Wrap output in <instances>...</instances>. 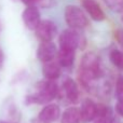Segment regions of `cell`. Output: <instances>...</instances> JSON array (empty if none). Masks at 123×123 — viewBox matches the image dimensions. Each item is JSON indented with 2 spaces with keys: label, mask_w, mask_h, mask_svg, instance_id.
Segmentation results:
<instances>
[{
  "label": "cell",
  "mask_w": 123,
  "mask_h": 123,
  "mask_svg": "<svg viewBox=\"0 0 123 123\" xmlns=\"http://www.w3.org/2000/svg\"><path fill=\"white\" fill-rule=\"evenodd\" d=\"M103 76V70L100 67L99 57L93 52H87L81 60L80 70H79V80L84 87L93 85L94 81Z\"/></svg>",
  "instance_id": "1"
},
{
  "label": "cell",
  "mask_w": 123,
  "mask_h": 123,
  "mask_svg": "<svg viewBox=\"0 0 123 123\" xmlns=\"http://www.w3.org/2000/svg\"><path fill=\"white\" fill-rule=\"evenodd\" d=\"M38 92L32 95H28L25 98V104H48L57 97L60 90L55 80H43L37 84Z\"/></svg>",
  "instance_id": "2"
},
{
  "label": "cell",
  "mask_w": 123,
  "mask_h": 123,
  "mask_svg": "<svg viewBox=\"0 0 123 123\" xmlns=\"http://www.w3.org/2000/svg\"><path fill=\"white\" fill-rule=\"evenodd\" d=\"M65 21L70 28L82 29L89 24L85 13L76 6H67L65 9Z\"/></svg>",
  "instance_id": "3"
},
{
  "label": "cell",
  "mask_w": 123,
  "mask_h": 123,
  "mask_svg": "<svg viewBox=\"0 0 123 123\" xmlns=\"http://www.w3.org/2000/svg\"><path fill=\"white\" fill-rule=\"evenodd\" d=\"M82 38L77 31V29L70 28V29L64 30L60 36V47L63 49H69L76 51L77 48L80 47Z\"/></svg>",
  "instance_id": "4"
},
{
  "label": "cell",
  "mask_w": 123,
  "mask_h": 123,
  "mask_svg": "<svg viewBox=\"0 0 123 123\" xmlns=\"http://www.w3.org/2000/svg\"><path fill=\"white\" fill-rule=\"evenodd\" d=\"M57 34V27L54 22L50 19H44L39 23L36 28V35L42 42L44 41H52Z\"/></svg>",
  "instance_id": "5"
},
{
  "label": "cell",
  "mask_w": 123,
  "mask_h": 123,
  "mask_svg": "<svg viewBox=\"0 0 123 123\" xmlns=\"http://www.w3.org/2000/svg\"><path fill=\"white\" fill-rule=\"evenodd\" d=\"M56 54H57V50L52 41H44V42L40 43L38 50H37V57L42 63L53 61Z\"/></svg>",
  "instance_id": "6"
},
{
  "label": "cell",
  "mask_w": 123,
  "mask_h": 123,
  "mask_svg": "<svg viewBox=\"0 0 123 123\" xmlns=\"http://www.w3.org/2000/svg\"><path fill=\"white\" fill-rule=\"evenodd\" d=\"M81 112V123H90L93 122L97 117V104L93 102L92 99L83 100L80 108Z\"/></svg>",
  "instance_id": "7"
},
{
  "label": "cell",
  "mask_w": 123,
  "mask_h": 123,
  "mask_svg": "<svg viewBox=\"0 0 123 123\" xmlns=\"http://www.w3.org/2000/svg\"><path fill=\"white\" fill-rule=\"evenodd\" d=\"M23 22L25 26L30 30H36L40 23V13L35 6H28L23 12Z\"/></svg>",
  "instance_id": "8"
},
{
  "label": "cell",
  "mask_w": 123,
  "mask_h": 123,
  "mask_svg": "<svg viewBox=\"0 0 123 123\" xmlns=\"http://www.w3.org/2000/svg\"><path fill=\"white\" fill-rule=\"evenodd\" d=\"M61 108L56 104H48L42 110L39 112V120L43 123L54 122L60 118Z\"/></svg>",
  "instance_id": "9"
},
{
  "label": "cell",
  "mask_w": 123,
  "mask_h": 123,
  "mask_svg": "<svg viewBox=\"0 0 123 123\" xmlns=\"http://www.w3.org/2000/svg\"><path fill=\"white\" fill-rule=\"evenodd\" d=\"M63 91L70 103L74 104L79 99V90L76 81L71 78H65L63 81Z\"/></svg>",
  "instance_id": "10"
},
{
  "label": "cell",
  "mask_w": 123,
  "mask_h": 123,
  "mask_svg": "<svg viewBox=\"0 0 123 123\" xmlns=\"http://www.w3.org/2000/svg\"><path fill=\"white\" fill-rule=\"evenodd\" d=\"M83 8L89 15L96 22H102L105 19V13L95 0H82Z\"/></svg>",
  "instance_id": "11"
},
{
  "label": "cell",
  "mask_w": 123,
  "mask_h": 123,
  "mask_svg": "<svg viewBox=\"0 0 123 123\" xmlns=\"http://www.w3.org/2000/svg\"><path fill=\"white\" fill-rule=\"evenodd\" d=\"M42 72L43 76L49 80H56L61 76V65L58 64V62L56 63L53 61L43 63Z\"/></svg>",
  "instance_id": "12"
},
{
  "label": "cell",
  "mask_w": 123,
  "mask_h": 123,
  "mask_svg": "<svg viewBox=\"0 0 123 123\" xmlns=\"http://www.w3.org/2000/svg\"><path fill=\"white\" fill-rule=\"evenodd\" d=\"M57 62L62 67H71L74 62V50L61 48L57 52Z\"/></svg>",
  "instance_id": "13"
},
{
  "label": "cell",
  "mask_w": 123,
  "mask_h": 123,
  "mask_svg": "<svg viewBox=\"0 0 123 123\" xmlns=\"http://www.w3.org/2000/svg\"><path fill=\"white\" fill-rule=\"evenodd\" d=\"M61 123H81L80 108L77 107L67 108L61 117Z\"/></svg>",
  "instance_id": "14"
},
{
  "label": "cell",
  "mask_w": 123,
  "mask_h": 123,
  "mask_svg": "<svg viewBox=\"0 0 123 123\" xmlns=\"http://www.w3.org/2000/svg\"><path fill=\"white\" fill-rule=\"evenodd\" d=\"M109 58L110 62L115 67H117L118 69L123 70V52L120 50H112L109 54Z\"/></svg>",
  "instance_id": "15"
},
{
  "label": "cell",
  "mask_w": 123,
  "mask_h": 123,
  "mask_svg": "<svg viewBox=\"0 0 123 123\" xmlns=\"http://www.w3.org/2000/svg\"><path fill=\"white\" fill-rule=\"evenodd\" d=\"M104 2L113 12H123V0H104Z\"/></svg>",
  "instance_id": "16"
},
{
  "label": "cell",
  "mask_w": 123,
  "mask_h": 123,
  "mask_svg": "<svg viewBox=\"0 0 123 123\" xmlns=\"http://www.w3.org/2000/svg\"><path fill=\"white\" fill-rule=\"evenodd\" d=\"M116 97L117 99H123V76L118 77L116 81Z\"/></svg>",
  "instance_id": "17"
},
{
  "label": "cell",
  "mask_w": 123,
  "mask_h": 123,
  "mask_svg": "<svg viewBox=\"0 0 123 123\" xmlns=\"http://www.w3.org/2000/svg\"><path fill=\"white\" fill-rule=\"evenodd\" d=\"M116 112L120 117H123V99H117L116 104Z\"/></svg>",
  "instance_id": "18"
},
{
  "label": "cell",
  "mask_w": 123,
  "mask_h": 123,
  "mask_svg": "<svg viewBox=\"0 0 123 123\" xmlns=\"http://www.w3.org/2000/svg\"><path fill=\"white\" fill-rule=\"evenodd\" d=\"M115 37L117 39L118 43L123 48V29H118L117 31L115 32Z\"/></svg>",
  "instance_id": "19"
},
{
  "label": "cell",
  "mask_w": 123,
  "mask_h": 123,
  "mask_svg": "<svg viewBox=\"0 0 123 123\" xmlns=\"http://www.w3.org/2000/svg\"><path fill=\"white\" fill-rule=\"evenodd\" d=\"M21 1L23 2L24 4H26V6H35V4H36L39 0H21Z\"/></svg>",
  "instance_id": "20"
},
{
  "label": "cell",
  "mask_w": 123,
  "mask_h": 123,
  "mask_svg": "<svg viewBox=\"0 0 123 123\" xmlns=\"http://www.w3.org/2000/svg\"><path fill=\"white\" fill-rule=\"evenodd\" d=\"M3 60H4V57H3V53H2V51L0 50V67H2V64H3Z\"/></svg>",
  "instance_id": "21"
},
{
  "label": "cell",
  "mask_w": 123,
  "mask_h": 123,
  "mask_svg": "<svg viewBox=\"0 0 123 123\" xmlns=\"http://www.w3.org/2000/svg\"><path fill=\"white\" fill-rule=\"evenodd\" d=\"M0 123H6V121H3V120H0Z\"/></svg>",
  "instance_id": "22"
},
{
  "label": "cell",
  "mask_w": 123,
  "mask_h": 123,
  "mask_svg": "<svg viewBox=\"0 0 123 123\" xmlns=\"http://www.w3.org/2000/svg\"><path fill=\"white\" fill-rule=\"evenodd\" d=\"M121 21H122V23H123V15H122V17H121Z\"/></svg>",
  "instance_id": "23"
}]
</instances>
